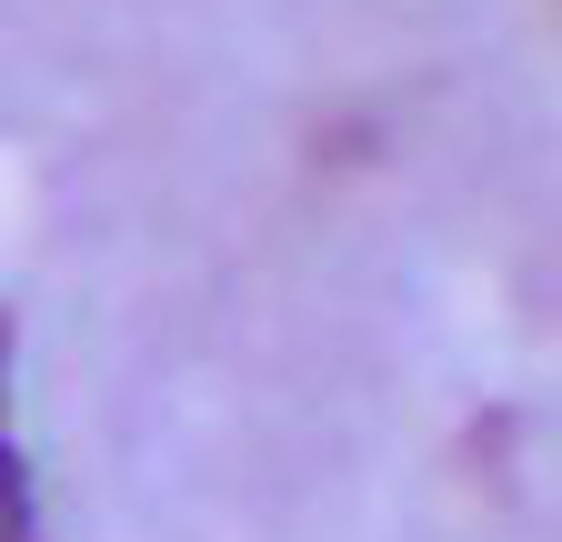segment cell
Listing matches in <instances>:
<instances>
[{
	"label": "cell",
	"mask_w": 562,
	"mask_h": 542,
	"mask_svg": "<svg viewBox=\"0 0 562 542\" xmlns=\"http://www.w3.org/2000/svg\"><path fill=\"white\" fill-rule=\"evenodd\" d=\"M0 532H31V462L11 432V321H0Z\"/></svg>",
	"instance_id": "obj_1"
},
{
	"label": "cell",
	"mask_w": 562,
	"mask_h": 542,
	"mask_svg": "<svg viewBox=\"0 0 562 542\" xmlns=\"http://www.w3.org/2000/svg\"><path fill=\"white\" fill-rule=\"evenodd\" d=\"M0 542H31V532H0Z\"/></svg>",
	"instance_id": "obj_2"
}]
</instances>
